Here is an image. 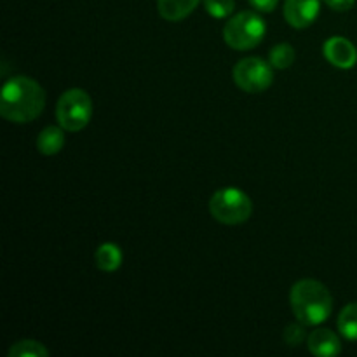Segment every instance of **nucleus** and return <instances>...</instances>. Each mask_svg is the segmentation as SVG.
<instances>
[{
	"instance_id": "obj_1",
	"label": "nucleus",
	"mask_w": 357,
	"mask_h": 357,
	"mask_svg": "<svg viewBox=\"0 0 357 357\" xmlns=\"http://www.w3.org/2000/svg\"><path fill=\"white\" fill-rule=\"evenodd\" d=\"M45 91L31 77L17 75L7 80L0 94V114L14 124L33 122L44 112Z\"/></svg>"
},
{
	"instance_id": "obj_2",
	"label": "nucleus",
	"mask_w": 357,
	"mask_h": 357,
	"mask_svg": "<svg viewBox=\"0 0 357 357\" xmlns=\"http://www.w3.org/2000/svg\"><path fill=\"white\" fill-rule=\"evenodd\" d=\"M289 305L296 321L305 326H319L333 312V296L323 282L302 279L289 291Z\"/></svg>"
},
{
	"instance_id": "obj_3",
	"label": "nucleus",
	"mask_w": 357,
	"mask_h": 357,
	"mask_svg": "<svg viewBox=\"0 0 357 357\" xmlns=\"http://www.w3.org/2000/svg\"><path fill=\"white\" fill-rule=\"evenodd\" d=\"M209 213L223 225H241L253 213V201L246 192L236 187L220 188L209 201Z\"/></svg>"
},
{
	"instance_id": "obj_4",
	"label": "nucleus",
	"mask_w": 357,
	"mask_h": 357,
	"mask_svg": "<svg viewBox=\"0 0 357 357\" xmlns=\"http://www.w3.org/2000/svg\"><path fill=\"white\" fill-rule=\"evenodd\" d=\"M267 33V24L264 17L253 10H244L230 17L223 28V40L236 51H250L264 40Z\"/></svg>"
},
{
	"instance_id": "obj_5",
	"label": "nucleus",
	"mask_w": 357,
	"mask_h": 357,
	"mask_svg": "<svg viewBox=\"0 0 357 357\" xmlns=\"http://www.w3.org/2000/svg\"><path fill=\"white\" fill-rule=\"evenodd\" d=\"M93 117V100L84 89L73 87L59 96L56 105V119L65 131L79 132Z\"/></svg>"
},
{
	"instance_id": "obj_6",
	"label": "nucleus",
	"mask_w": 357,
	"mask_h": 357,
	"mask_svg": "<svg viewBox=\"0 0 357 357\" xmlns=\"http://www.w3.org/2000/svg\"><path fill=\"white\" fill-rule=\"evenodd\" d=\"M234 82L239 89L250 94L265 93L274 82V66L265 59L251 56L244 58L234 66Z\"/></svg>"
},
{
	"instance_id": "obj_7",
	"label": "nucleus",
	"mask_w": 357,
	"mask_h": 357,
	"mask_svg": "<svg viewBox=\"0 0 357 357\" xmlns=\"http://www.w3.org/2000/svg\"><path fill=\"white\" fill-rule=\"evenodd\" d=\"M321 10V0H286L284 17L289 26L303 28L310 26L317 20Z\"/></svg>"
},
{
	"instance_id": "obj_8",
	"label": "nucleus",
	"mask_w": 357,
	"mask_h": 357,
	"mask_svg": "<svg viewBox=\"0 0 357 357\" xmlns=\"http://www.w3.org/2000/svg\"><path fill=\"white\" fill-rule=\"evenodd\" d=\"M324 58L342 70L354 68L357 63V49L345 37H331L324 42Z\"/></svg>"
},
{
	"instance_id": "obj_9",
	"label": "nucleus",
	"mask_w": 357,
	"mask_h": 357,
	"mask_svg": "<svg viewBox=\"0 0 357 357\" xmlns=\"http://www.w3.org/2000/svg\"><path fill=\"white\" fill-rule=\"evenodd\" d=\"M309 351L317 357H335L342 352V342L335 331L328 328H317L307 337Z\"/></svg>"
},
{
	"instance_id": "obj_10",
	"label": "nucleus",
	"mask_w": 357,
	"mask_h": 357,
	"mask_svg": "<svg viewBox=\"0 0 357 357\" xmlns=\"http://www.w3.org/2000/svg\"><path fill=\"white\" fill-rule=\"evenodd\" d=\"M199 2L201 0H157V9L164 20L176 23L190 16Z\"/></svg>"
},
{
	"instance_id": "obj_11",
	"label": "nucleus",
	"mask_w": 357,
	"mask_h": 357,
	"mask_svg": "<svg viewBox=\"0 0 357 357\" xmlns=\"http://www.w3.org/2000/svg\"><path fill=\"white\" fill-rule=\"evenodd\" d=\"M65 129L61 126H47L37 136V150L42 155H56L65 146Z\"/></svg>"
},
{
	"instance_id": "obj_12",
	"label": "nucleus",
	"mask_w": 357,
	"mask_h": 357,
	"mask_svg": "<svg viewBox=\"0 0 357 357\" xmlns=\"http://www.w3.org/2000/svg\"><path fill=\"white\" fill-rule=\"evenodd\" d=\"M96 267L103 272H115L122 265V250L115 243H103L94 253Z\"/></svg>"
},
{
	"instance_id": "obj_13",
	"label": "nucleus",
	"mask_w": 357,
	"mask_h": 357,
	"mask_svg": "<svg viewBox=\"0 0 357 357\" xmlns=\"http://www.w3.org/2000/svg\"><path fill=\"white\" fill-rule=\"evenodd\" d=\"M338 331L345 340L357 342V303H349L338 316Z\"/></svg>"
},
{
	"instance_id": "obj_14",
	"label": "nucleus",
	"mask_w": 357,
	"mask_h": 357,
	"mask_svg": "<svg viewBox=\"0 0 357 357\" xmlns=\"http://www.w3.org/2000/svg\"><path fill=\"white\" fill-rule=\"evenodd\" d=\"M268 63L275 70H286L295 63V49L289 44H278L268 52Z\"/></svg>"
},
{
	"instance_id": "obj_15",
	"label": "nucleus",
	"mask_w": 357,
	"mask_h": 357,
	"mask_svg": "<svg viewBox=\"0 0 357 357\" xmlns=\"http://www.w3.org/2000/svg\"><path fill=\"white\" fill-rule=\"evenodd\" d=\"M9 357H49V351L37 340H20L10 345Z\"/></svg>"
},
{
	"instance_id": "obj_16",
	"label": "nucleus",
	"mask_w": 357,
	"mask_h": 357,
	"mask_svg": "<svg viewBox=\"0 0 357 357\" xmlns=\"http://www.w3.org/2000/svg\"><path fill=\"white\" fill-rule=\"evenodd\" d=\"M204 9L209 16L216 17V20H223L229 17L236 9V2L234 0H204Z\"/></svg>"
},
{
	"instance_id": "obj_17",
	"label": "nucleus",
	"mask_w": 357,
	"mask_h": 357,
	"mask_svg": "<svg viewBox=\"0 0 357 357\" xmlns=\"http://www.w3.org/2000/svg\"><path fill=\"white\" fill-rule=\"evenodd\" d=\"M305 324H289V326H286L284 330V342L288 345H291V347H296V345L302 344L303 340L307 338V333H305Z\"/></svg>"
},
{
	"instance_id": "obj_18",
	"label": "nucleus",
	"mask_w": 357,
	"mask_h": 357,
	"mask_svg": "<svg viewBox=\"0 0 357 357\" xmlns=\"http://www.w3.org/2000/svg\"><path fill=\"white\" fill-rule=\"evenodd\" d=\"M324 3L337 13H347L354 7L356 0H324Z\"/></svg>"
},
{
	"instance_id": "obj_19",
	"label": "nucleus",
	"mask_w": 357,
	"mask_h": 357,
	"mask_svg": "<svg viewBox=\"0 0 357 357\" xmlns=\"http://www.w3.org/2000/svg\"><path fill=\"white\" fill-rule=\"evenodd\" d=\"M250 3L258 13H272L278 7L279 0H250Z\"/></svg>"
}]
</instances>
